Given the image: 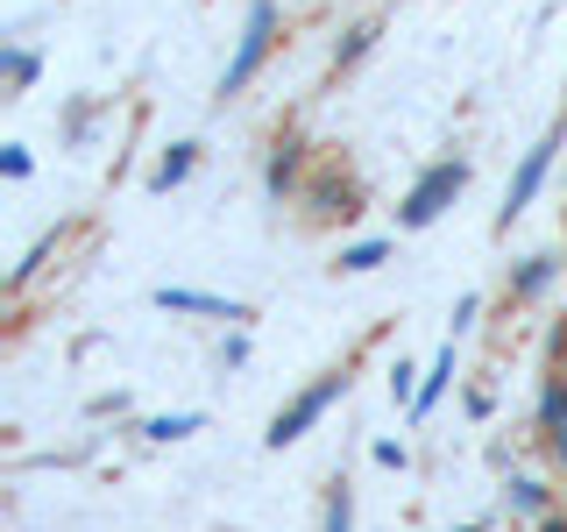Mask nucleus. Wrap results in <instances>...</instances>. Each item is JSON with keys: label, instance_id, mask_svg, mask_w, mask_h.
Listing matches in <instances>:
<instances>
[{"label": "nucleus", "instance_id": "1", "mask_svg": "<svg viewBox=\"0 0 567 532\" xmlns=\"http://www.w3.org/2000/svg\"><path fill=\"white\" fill-rule=\"evenodd\" d=\"M461 192H468V156H440V164H425L412 177V192H404V206H398V227H404V235L433 227L440 213L461 200Z\"/></svg>", "mask_w": 567, "mask_h": 532}, {"label": "nucleus", "instance_id": "2", "mask_svg": "<svg viewBox=\"0 0 567 532\" xmlns=\"http://www.w3.org/2000/svg\"><path fill=\"white\" fill-rule=\"evenodd\" d=\"M270 50H277V0H248L241 43H235V58L220 71V100H241L248 85H256V71L270 64Z\"/></svg>", "mask_w": 567, "mask_h": 532}, {"label": "nucleus", "instance_id": "3", "mask_svg": "<svg viewBox=\"0 0 567 532\" xmlns=\"http://www.w3.org/2000/svg\"><path fill=\"white\" fill-rule=\"evenodd\" d=\"M362 177L354 171H341V164H312V177H306V192H298L291 206H306V221H319V227H333V221H354L362 213Z\"/></svg>", "mask_w": 567, "mask_h": 532}, {"label": "nucleus", "instance_id": "4", "mask_svg": "<svg viewBox=\"0 0 567 532\" xmlns=\"http://www.w3.org/2000/svg\"><path fill=\"white\" fill-rule=\"evenodd\" d=\"M333 398H348V377H341V369H333V377H319L312 390H298V398L284 405L277 419H270V433H262V448H291V440H306L312 426L333 412Z\"/></svg>", "mask_w": 567, "mask_h": 532}, {"label": "nucleus", "instance_id": "5", "mask_svg": "<svg viewBox=\"0 0 567 532\" xmlns=\"http://www.w3.org/2000/svg\"><path fill=\"white\" fill-rule=\"evenodd\" d=\"M306 177H312V142L298 135V129H284L270 142V164H262V192H270L277 206H291L298 192H306Z\"/></svg>", "mask_w": 567, "mask_h": 532}, {"label": "nucleus", "instance_id": "6", "mask_svg": "<svg viewBox=\"0 0 567 532\" xmlns=\"http://www.w3.org/2000/svg\"><path fill=\"white\" fill-rule=\"evenodd\" d=\"M554 150H560V129L546 135V142H532V150H525V164L511 171V192H504V213H496V227H511V221H518V213H525L532 200H539L546 171H554Z\"/></svg>", "mask_w": 567, "mask_h": 532}, {"label": "nucleus", "instance_id": "7", "mask_svg": "<svg viewBox=\"0 0 567 532\" xmlns=\"http://www.w3.org/2000/svg\"><path fill=\"white\" fill-rule=\"evenodd\" d=\"M156 306H164V313H220V319H248V306H235V298H220V291H192V284H164V291H156Z\"/></svg>", "mask_w": 567, "mask_h": 532}, {"label": "nucleus", "instance_id": "8", "mask_svg": "<svg viewBox=\"0 0 567 532\" xmlns=\"http://www.w3.org/2000/svg\"><path fill=\"white\" fill-rule=\"evenodd\" d=\"M447 383H454V334L440 341V355H433V369H425V383H419V398H412V419H425L440 398H447Z\"/></svg>", "mask_w": 567, "mask_h": 532}, {"label": "nucleus", "instance_id": "9", "mask_svg": "<svg viewBox=\"0 0 567 532\" xmlns=\"http://www.w3.org/2000/svg\"><path fill=\"white\" fill-rule=\"evenodd\" d=\"M192 164H199V142H171V150L156 156V171H150V192H177L192 177Z\"/></svg>", "mask_w": 567, "mask_h": 532}, {"label": "nucleus", "instance_id": "10", "mask_svg": "<svg viewBox=\"0 0 567 532\" xmlns=\"http://www.w3.org/2000/svg\"><path fill=\"white\" fill-rule=\"evenodd\" d=\"M511 511H518V519H532V525H539L546 511H554V490H546L539 475H511Z\"/></svg>", "mask_w": 567, "mask_h": 532}, {"label": "nucleus", "instance_id": "11", "mask_svg": "<svg viewBox=\"0 0 567 532\" xmlns=\"http://www.w3.org/2000/svg\"><path fill=\"white\" fill-rule=\"evenodd\" d=\"M377 35H383L377 22H354V29L341 35V43H333V71H354V64L369 58V50H377Z\"/></svg>", "mask_w": 567, "mask_h": 532}, {"label": "nucleus", "instance_id": "12", "mask_svg": "<svg viewBox=\"0 0 567 532\" xmlns=\"http://www.w3.org/2000/svg\"><path fill=\"white\" fill-rule=\"evenodd\" d=\"M546 284H554V256H525L518 277H511V298H539Z\"/></svg>", "mask_w": 567, "mask_h": 532}, {"label": "nucleus", "instance_id": "13", "mask_svg": "<svg viewBox=\"0 0 567 532\" xmlns=\"http://www.w3.org/2000/svg\"><path fill=\"white\" fill-rule=\"evenodd\" d=\"M560 419H567V369H554L546 390H539V433H554Z\"/></svg>", "mask_w": 567, "mask_h": 532}, {"label": "nucleus", "instance_id": "14", "mask_svg": "<svg viewBox=\"0 0 567 532\" xmlns=\"http://www.w3.org/2000/svg\"><path fill=\"white\" fill-rule=\"evenodd\" d=\"M383 256H390V242H383V235H377V242H348V248H341V270H348V277H362V270H377Z\"/></svg>", "mask_w": 567, "mask_h": 532}, {"label": "nucleus", "instance_id": "15", "mask_svg": "<svg viewBox=\"0 0 567 532\" xmlns=\"http://www.w3.org/2000/svg\"><path fill=\"white\" fill-rule=\"evenodd\" d=\"M199 426H206V412H171V419H150L142 433L150 440H185V433H199Z\"/></svg>", "mask_w": 567, "mask_h": 532}, {"label": "nucleus", "instance_id": "16", "mask_svg": "<svg viewBox=\"0 0 567 532\" xmlns=\"http://www.w3.org/2000/svg\"><path fill=\"white\" fill-rule=\"evenodd\" d=\"M0 79H8L14 93H29L35 85V50H8V58H0Z\"/></svg>", "mask_w": 567, "mask_h": 532}, {"label": "nucleus", "instance_id": "17", "mask_svg": "<svg viewBox=\"0 0 567 532\" xmlns=\"http://www.w3.org/2000/svg\"><path fill=\"white\" fill-rule=\"evenodd\" d=\"M327 532H354V504H348V483L327 490Z\"/></svg>", "mask_w": 567, "mask_h": 532}, {"label": "nucleus", "instance_id": "18", "mask_svg": "<svg viewBox=\"0 0 567 532\" xmlns=\"http://www.w3.org/2000/svg\"><path fill=\"white\" fill-rule=\"evenodd\" d=\"M475 313H483V298L461 291V298H454V334H468V327H475Z\"/></svg>", "mask_w": 567, "mask_h": 532}, {"label": "nucleus", "instance_id": "19", "mask_svg": "<svg viewBox=\"0 0 567 532\" xmlns=\"http://www.w3.org/2000/svg\"><path fill=\"white\" fill-rule=\"evenodd\" d=\"M390 398H404V405H412V398H419V383H412V369H404V362H398V369H390Z\"/></svg>", "mask_w": 567, "mask_h": 532}, {"label": "nucleus", "instance_id": "20", "mask_svg": "<svg viewBox=\"0 0 567 532\" xmlns=\"http://www.w3.org/2000/svg\"><path fill=\"white\" fill-rule=\"evenodd\" d=\"M377 461H383V469H404L412 454H404V440H377Z\"/></svg>", "mask_w": 567, "mask_h": 532}, {"label": "nucleus", "instance_id": "21", "mask_svg": "<svg viewBox=\"0 0 567 532\" xmlns=\"http://www.w3.org/2000/svg\"><path fill=\"white\" fill-rule=\"evenodd\" d=\"M0 171H8V177H29L35 164H29V150H8V156H0Z\"/></svg>", "mask_w": 567, "mask_h": 532}, {"label": "nucleus", "instance_id": "22", "mask_svg": "<svg viewBox=\"0 0 567 532\" xmlns=\"http://www.w3.org/2000/svg\"><path fill=\"white\" fill-rule=\"evenodd\" d=\"M546 448H554V461H560V469H567V419L554 426V433H546Z\"/></svg>", "mask_w": 567, "mask_h": 532}, {"label": "nucleus", "instance_id": "23", "mask_svg": "<svg viewBox=\"0 0 567 532\" xmlns=\"http://www.w3.org/2000/svg\"><path fill=\"white\" fill-rule=\"evenodd\" d=\"M554 369H567V319L554 327Z\"/></svg>", "mask_w": 567, "mask_h": 532}, {"label": "nucleus", "instance_id": "24", "mask_svg": "<svg viewBox=\"0 0 567 532\" xmlns=\"http://www.w3.org/2000/svg\"><path fill=\"white\" fill-rule=\"evenodd\" d=\"M532 532H567V511H546V519L532 525Z\"/></svg>", "mask_w": 567, "mask_h": 532}, {"label": "nucleus", "instance_id": "25", "mask_svg": "<svg viewBox=\"0 0 567 532\" xmlns=\"http://www.w3.org/2000/svg\"><path fill=\"white\" fill-rule=\"evenodd\" d=\"M554 129H560V135H567V114H560V121H554Z\"/></svg>", "mask_w": 567, "mask_h": 532}]
</instances>
